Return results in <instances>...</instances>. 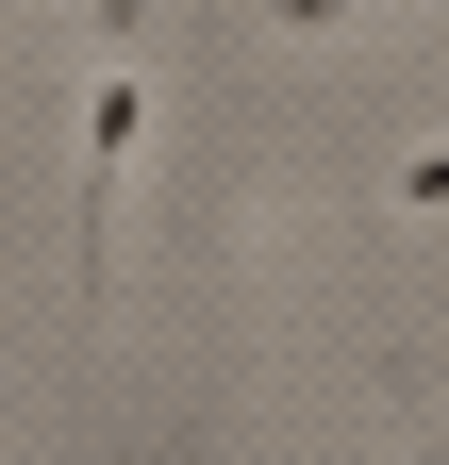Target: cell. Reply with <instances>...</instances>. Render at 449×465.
<instances>
[{
    "label": "cell",
    "instance_id": "1",
    "mask_svg": "<svg viewBox=\"0 0 449 465\" xmlns=\"http://www.w3.org/2000/svg\"><path fill=\"white\" fill-rule=\"evenodd\" d=\"M134 150H150V67H100V100H84V166H67V232H84V300L117 282V183H134Z\"/></svg>",
    "mask_w": 449,
    "mask_h": 465
},
{
    "label": "cell",
    "instance_id": "2",
    "mask_svg": "<svg viewBox=\"0 0 449 465\" xmlns=\"http://www.w3.org/2000/svg\"><path fill=\"white\" fill-rule=\"evenodd\" d=\"M250 17H266V34H350L366 0H250Z\"/></svg>",
    "mask_w": 449,
    "mask_h": 465
},
{
    "label": "cell",
    "instance_id": "3",
    "mask_svg": "<svg viewBox=\"0 0 449 465\" xmlns=\"http://www.w3.org/2000/svg\"><path fill=\"white\" fill-rule=\"evenodd\" d=\"M400 200H416V216H449V134H433V150L400 166Z\"/></svg>",
    "mask_w": 449,
    "mask_h": 465
},
{
    "label": "cell",
    "instance_id": "4",
    "mask_svg": "<svg viewBox=\"0 0 449 465\" xmlns=\"http://www.w3.org/2000/svg\"><path fill=\"white\" fill-rule=\"evenodd\" d=\"M416 465H449V432H416Z\"/></svg>",
    "mask_w": 449,
    "mask_h": 465
}]
</instances>
